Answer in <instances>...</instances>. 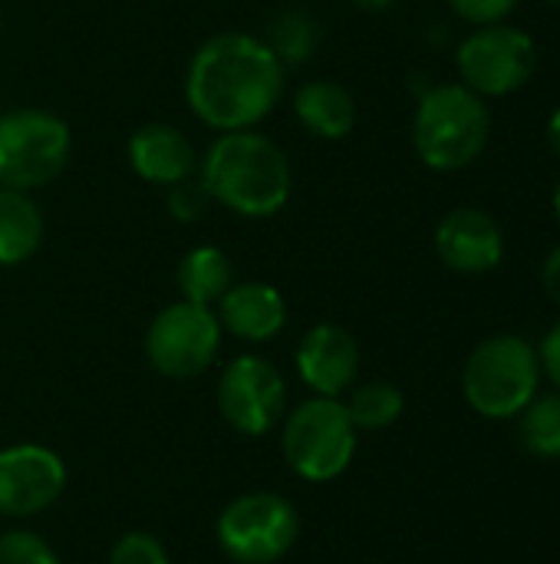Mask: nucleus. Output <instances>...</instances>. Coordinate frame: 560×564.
<instances>
[{
  "mask_svg": "<svg viewBox=\"0 0 560 564\" xmlns=\"http://www.w3.org/2000/svg\"><path fill=\"white\" fill-rule=\"evenodd\" d=\"M287 66L251 33H215L188 63L185 99L198 122L215 132H241L264 122L284 99Z\"/></svg>",
  "mask_w": 560,
  "mask_h": 564,
  "instance_id": "f257e3e1",
  "label": "nucleus"
},
{
  "mask_svg": "<svg viewBox=\"0 0 560 564\" xmlns=\"http://www.w3.org/2000/svg\"><path fill=\"white\" fill-rule=\"evenodd\" d=\"M208 198L241 218H274L294 188L284 149L264 132H221L198 162Z\"/></svg>",
  "mask_w": 560,
  "mask_h": 564,
  "instance_id": "f03ea898",
  "label": "nucleus"
},
{
  "mask_svg": "<svg viewBox=\"0 0 560 564\" xmlns=\"http://www.w3.org/2000/svg\"><path fill=\"white\" fill-rule=\"evenodd\" d=\"M492 132L488 106L465 83L432 86L413 116V145L416 155L436 172H459L472 165Z\"/></svg>",
  "mask_w": 560,
  "mask_h": 564,
  "instance_id": "7ed1b4c3",
  "label": "nucleus"
},
{
  "mask_svg": "<svg viewBox=\"0 0 560 564\" xmlns=\"http://www.w3.org/2000/svg\"><path fill=\"white\" fill-rule=\"evenodd\" d=\"M541 383L538 350L515 334L482 340L462 370L465 403L485 420H515Z\"/></svg>",
  "mask_w": 560,
  "mask_h": 564,
  "instance_id": "20e7f679",
  "label": "nucleus"
},
{
  "mask_svg": "<svg viewBox=\"0 0 560 564\" xmlns=\"http://www.w3.org/2000/svg\"><path fill=\"white\" fill-rule=\"evenodd\" d=\"M284 463L304 482H330L343 476L356 453V426L337 397H310L284 420Z\"/></svg>",
  "mask_w": 560,
  "mask_h": 564,
  "instance_id": "39448f33",
  "label": "nucleus"
},
{
  "mask_svg": "<svg viewBox=\"0 0 560 564\" xmlns=\"http://www.w3.org/2000/svg\"><path fill=\"white\" fill-rule=\"evenodd\" d=\"M69 126L40 106L10 109L0 116V185L33 192L50 185L69 162Z\"/></svg>",
  "mask_w": 560,
  "mask_h": 564,
  "instance_id": "423d86ee",
  "label": "nucleus"
},
{
  "mask_svg": "<svg viewBox=\"0 0 560 564\" xmlns=\"http://www.w3.org/2000/svg\"><path fill=\"white\" fill-rule=\"evenodd\" d=\"M215 535L234 564H274L297 545L300 516L277 492H244L221 509Z\"/></svg>",
  "mask_w": 560,
  "mask_h": 564,
  "instance_id": "0eeeda50",
  "label": "nucleus"
},
{
  "mask_svg": "<svg viewBox=\"0 0 560 564\" xmlns=\"http://www.w3.org/2000/svg\"><path fill=\"white\" fill-rule=\"evenodd\" d=\"M221 350V321L215 307L175 301L162 307L145 330V357L155 373L188 380L205 373Z\"/></svg>",
  "mask_w": 560,
  "mask_h": 564,
  "instance_id": "6e6552de",
  "label": "nucleus"
},
{
  "mask_svg": "<svg viewBox=\"0 0 560 564\" xmlns=\"http://www.w3.org/2000/svg\"><path fill=\"white\" fill-rule=\"evenodd\" d=\"M455 63L472 93L508 96L531 79L538 66V50L525 30L488 23L459 43Z\"/></svg>",
  "mask_w": 560,
  "mask_h": 564,
  "instance_id": "1a4fd4ad",
  "label": "nucleus"
},
{
  "mask_svg": "<svg viewBox=\"0 0 560 564\" xmlns=\"http://www.w3.org/2000/svg\"><path fill=\"white\" fill-rule=\"evenodd\" d=\"M218 410L241 436H264L287 410V383L261 354L234 357L218 377Z\"/></svg>",
  "mask_w": 560,
  "mask_h": 564,
  "instance_id": "9d476101",
  "label": "nucleus"
},
{
  "mask_svg": "<svg viewBox=\"0 0 560 564\" xmlns=\"http://www.w3.org/2000/svg\"><path fill=\"white\" fill-rule=\"evenodd\" d=\"M66 489V463L40 443L0 449V516L33 519L56 506Z\"/></svg>",
  "mask_w": 560,
  "mask_h": 564,
  "instance_id": "9b49d317",
  "label": "nucleus"
},
{
  "mask_svg": "<svg viewBox=\"0 0 560 564\" xmlns=\"http://www.w3.org/2000/svg\"><path fill=\"white\" fill-rule=\"evenodd\" d=\"M297 373L314 397L340 400L360 373V347L353 334L337 324L310 327L297 344Z\"/></svg>",
  "mask_w": 560,
  "mask_h": 564,
  "instance_id": "f8f14e48",
  "label": "nucleus"
},
{
  "mask_svg": "<svg viewBox=\"0 0 560 564\" xmlns=\"http://www.w3.org/2000/svg\"><path fill=\"white\" fill-rule=\"evenodd\" d=\"M436 251L446 268L459 274H485L505 258V235L498 221L479 208H455L436 228Z\"/></svg>",
  "mask_w": 560,
  "mask_h": 564,
  "instance_id": "ddd939ff",
  "label": "nucleus"
},
{
  "mask_svg": "<svg viewBox=\"0 0 560 564\" xmlns=\"http://www.w3.org/2000/svg\"><path fill=\"white\" fill-rule=\"evenodd\" d=\"M129 169L149 185H175L191 178L198 155L191 139L172 122H149L129 135L125 145Z\"/></svg>",
  "mask_w": 560,
  "mask_h": 564,
  "instance_id": "4468645a",
  "label": "nucleus"
},
{
  "mask_svg": "<svg viewBox=\"0 0 560 564\" xmlns=\"http://www.w3.org/2000/svg\"><path fill=\"white\" fill-rule=\"evenodd\" d=\"M221 330L234 334L248 344L274 340L287 324V301L274 284L264 281H241L224 291L218 301Z\"/></svg>",
  "mask_w": 560,
  "mask_h": 564,
  "instance_id": "2eb2a0df",
  "label": "nucleus"
},
{
  "mask_svg": "<svg viewBox=\"0 0 560 564\" xmlns=\"http://www.w3.org/2000/svg\"><path fill=\"white\" fill-rule=\"evenodd\" d=\"M294 116L310 135L337 142L353 132L356 102L337 79H307L294 93Z\"/></svg>",
  "mask_w": 560,
  "mask_h": 564,
  "instance_id": "dca6fc26",
  "label": "nucleus"
},
{
  "mask_svg": "<svg viewBox=\"0 0 560 564\" xmlns=\"http://www.w3.org/2000/svg\"><path fill=\"white\" fill-rule=\"evenodd\" d=\"M43 241V215L30 192L0 185V264L17 268L36 254Z\"/></svg>",
  "mask_w": 560,
  "mask_h": 564,
  "instance_id": "f3484780",
  "label": "nucleus"
},
{
  "mask_svg": "<svg viewBox=\"0 0 560 564\" xmlns=\"http://www.w3.org/2000/svg\"><path fill=\"white\" fill-rule=\"evenodd\" d=\"M178 291L185 301L191 304H218L224 297V291L234 284V268H231V258L215 248V245H198L191 248L182 261H178Z\"/></svg>",
  "mask_w": 560,
  "mask_h": 564,
  "instance_id": "a211bd4d",
  "label": "nucleus"
},
{
  "mask_svg": "<svg viewBox=\"0 0 560 564\" xmlns=\"http://www.w3.org/2000/svg\"><path fill=\"white\" fill-rule=\"evenodd\" d=\"M406 410V400L399 393V387L386 383V380H370L363 387H356L347 400V413L360 430H386L393 426Z\"/></svg>",
  "mask_w": 560,
  "mask_h": 564,
  "instance_id": "6ab92c4d",
  "label": "nucleus"
},
{
  "mask_svg": "<svg viewBox=\"0 0 560 564\" xmlns=\"http://www.w3.org/2000/svg\"><path fill=\"white\" fill-rule=\"evenodd\" d=\"M521 443L538 459H560V393L535 397L521 413Z\"/></svg>",
  "mask_w": 560,
  "mask_h": 564,
  "instance_id": "aec40b11",
  "label": "nucleus"
},
{
  "mask_svg": "<svg viewBox=\"0 0 560 564\" xmlns=\"http://www.w3.org/2000/svg\"><path fill=\"white\" fill-rule=\"evenodd\" d=\"M320 43V26L310 13L304 10H284L271 20V33H267V46L277 53V59L284 66H297L307 63L310 53Z\"/></svg>",
  "mask_w": 560,
  "mask_h": 564,
  "instance_id": "412c9836",
  "label": "nucleus"
},
{
  "mask_svg": "<svg viewBox=\"0 0 560 564\" xmlns=\"http://www.w3.org/2000/svg\"><path fill=\"white\" fill-rule=\"evenodd\" d=\"M0 564H59V555L40 535L13 529L0 535Z\"/></svg>",
  "mask_w": 560,
  "mask_h": 564,
  "instance_id": "4be33fe9",
  "label": "nucleus"
},
{
  "mask_svg": "<svg viewBox=\"0 0 560 564\" xmlns=\"http://www.w3.org/2000/svg\"><path fill=\"white\" fill-rule=\"evenodd\" d=\"M109 564H172L165 545L149 535V532H129L122 535L112 552H109Z\"/></svg>",
  "mask_w": 560,
  "mask_h": 564,
  "instance_id": "5701e85b",
  "label": "nucleus"
},
{
  "mask_svg": "<svg viewBox=\"0 0 560 564\" xmlns=\"http://www.w3.org/2000/svg\"><path fill=\"white\" fill-rule=\"evenodd\" d=\"M208 192H205V185L201 182H191V178H185V182H175V185H168V212H172V218L175 221H198L201 215H205V208H208Z\"/></svg>",
  "mask_w": 560,
  "mask_h": 564,
  "instance_id": "b1692460",
  "label": "nucleus"
},
{
  "mask_svg": "<svg viewBox=\"0 0 560 564\" xmlns=\"http://www.w3.org/2000/svg\"><path fill=\"white\" fill-rule=\"evenodd\" d=\"M449 7L462 20H469L475 26H488V23H502L518 7V0H449Z\"/></svg>",
  "mask_w": 560,
  "mask_h": 564,
  "instance_id": "393cba45",
  "label": "nucleus"
},
{
  "mask_svg": "<svg viewBox=\"0 0 560 564\" xmlns=\"http://www.w3.org/2000/svg\"><path fill=\"white\" fill-rule=\"evenodd\" d=\"M538 360H541V373L554 383V390L560 393V324H554L545 334V340L538 347Z\"/></svg>",
  "mask_w": 560,
  "mask_h": 564,
  "instance_id": "a878e982",
  "label": "nucleus"
},
{
  "mask_svg": "<svg viewBox=\"0 0 560 564\" xmlns=\"http://www.w3.org/2000/svg\"><path fill=\"white\" fill-rule=\"evenodd\" d=\"M541 284H545V294L560 307V245L548 254V261L541 268Z\"/></svg>",
  "mask_w": 560,
  "mask_h": 564,
  "instance_id": "bb28decb",
  "label": "nucleus"
},
{
  "mask_svg": "<svg viewBox=\"0 0 560 564\" xmlns=\"http://www.w3.org/2000/svg\"><path fill=\"white\" fill-rule=\"evenodd\" d=\"M548 142H551V149L560 155V109L548 119Z\"/></svg>",
  "mask_w": 560,
  "mask_h": 564,
  "instance_id": "cd10ccee",
  "label": "nucleus"
},
{
  "mask_svg": "<svg viewBox=\"0 0 560 564\" xmlns=\"http://www.w3.org/2000/svg\"><path fill=\"white\" fill-rule=\"evenodd\" d=\"M554 208H558V218H560V185H558V195H554Z\"/></svg>",
  "mask_w": 560,
  "mask_h": 564,
  "instance_id": "c85d7f7f",
  "label": "nucleus"
},
{
  "mask_svg": "<svg viewBox=\"0 0 560 564\" xmlns=\"http://www.w3.org/2000/svg\"><path fill=\"white\" fill-rule=\"evenodd\" d=\"M545 3H554V7H560V0H545Z\"/></svg>",
  "mask_w": 560,
  "mask_h": 564,
  "instance_id": "c756f323",
  "label": "nucleus"
},
{
  "mask_svg": "<svg viewBox=\"0 0 560 564\" xmlns=\"http://www.w3.org/2000/svg\"><path fill=\"white\" fill-rule=\"evenodd\" d=\"M0 33H3V13H0Z\"/></svg>",
  "mask_w": 560,
  "mask_h": 564,
  "instance_id": "7c9ffc66",
  "label": "nucleus"
}]
</instances>
